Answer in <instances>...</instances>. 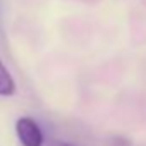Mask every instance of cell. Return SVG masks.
I'll return each mask as SVG.
<instances>
[{
	"label": "cell",
	"instance_id": "cell-1",
	"mask_svg": "<svg viewBox=\"0 0 146 146\" xmlns=\"http://www.w3.org/2000/svg\"><path fill=\"white\" fill-rule=\"evenodd\" d=\"M16 134L23 146H43L45 143L40 124L31 117H19L16 120Z\"/></svg>",
	"mask_w": 146,
	"mask_h": 146
},
{
	"label": "cell",
	"instance_id": "cell-2",
	"mask_svg": "<svg viewBox=\"0 0 146 146\" xmlns=\"http://www.w3.org/2000/svg\"><path fill=\"white\" fill-rule=\"evenodd\" d=\"M16 91H17L16 79L7 69V65L4 64V60L0 58V96L9 98V96H14Z\"/></svg>",
	"mask_w": 146,
	"mask_h": 146
},
{
	"label": "cell",
	"instance_id": "cell-3",
	"mask_svg": "<svg viewBox=\"0 0 146 146\" xmlns=\"http://www.w3.org/2000/svg\"><path fill=\"white\" fill-rule=\"evenodd\" d=\"M48 146H78V144H72V143H65V141H58V139H53L48 143Z\"/></svg>",
	"mask_w": 146,
	"mask_h": 146
}]
</instances>
